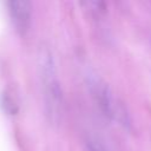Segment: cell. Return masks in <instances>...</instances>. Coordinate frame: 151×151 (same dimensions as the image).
<instances>
[{
  "mask_svg": "<svg viewBox=\"0 0 151 151\" xmlns=\"http://www.w3.org/2000/svg\"><path fill=\"white\" fill-rule=\"evenodd\" d=\"M38 71L42 84L45 114L51 124H58L63 117L64 98L54 59L47 46H41L38 51Z\"/></svg>",
  "mask_w": 151,
  "mask_h": 151,
  "instance_id": "1",
  "label": "cell"
},
{
  "mask_svg": "<svg viewBox=\"0 0 151 151\" xmlns=\"http://www.w3.org/2000/svg\"><path fill=\"white\" fill-rule=\"evenodd\" d=\"M85 83L101 113L123 127L129 129L131 125L129 112L109 84L93 70H88L85 73Z\"/></svg>",
  "mask_w": 151,
  "mask_h": 151,
  "instance_id": "2",
  "label": "cell"
},
{
  "mask_svg": "<svg viewBox=\"0 0 151 151\" xmlns=\"http://www.w3.org/2000/svg\"><path fill=\"white\" fill-rule=\"evenodd\" d=\"M8 12L15 31L19 34H26L31 26L32 5L26 0H12L8 4Z\"/></svg>",
  "mask_w": 151,
  "mask_h": 151,
  "instance_id": "3",
  "label": "cell"
},
{
  "mask_svg": "<svg viewBox=\"0 0 151 151\" xmlns=\"http://www.w3.org/2000/svg\"><path fill=\"white\" fill-rule=\"evenodd\" d=\"M83 143L86 151H112L103 137L93 132L84 133Z\"/></svg>",
  "mask_w": 151,
  "mask_h": 151,
  "instance_id": "4",
  "label": "cell"
},
{
  "mask_svg": "<svg viewBox=\"0 0 151 151\" xmlns=\"http://www.w3.org/2000/svg\"><path fill=\"white\" fill-rule=\"evenodd\" d=\"M1 106L4 109V111L8 114H15L18 112V105L15 103V100L7 93H2L1 96Z\"/></svg>",
  "mask_w": 151,
  "mask_h": 151,
  "instance_id": "5",
  "label": "cell"
}]
</instances>
